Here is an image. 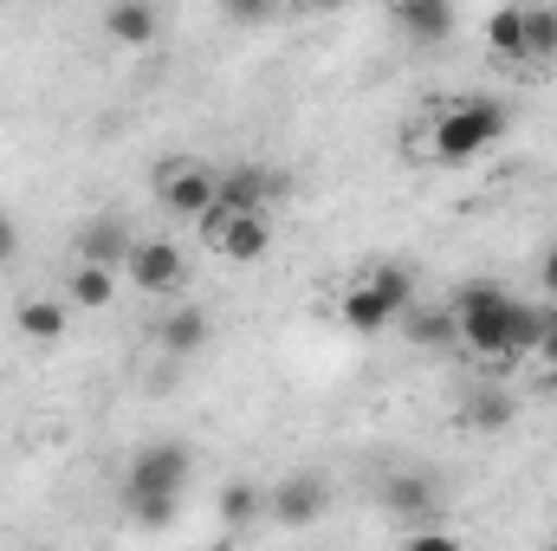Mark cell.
I'll return each instance as SVG.
<instances>
[{"instance_id": "obj_1", "label": "cell", "mask_w": 557, "mask_h": 551, "mask_svg": "<svg viewBox=\"0 0 557 551\" xmlns=\"http://www.w3.org/2000/svg\"><path fill=\"white\" fill-rule=\"evenodd\" d=\"M545 325H552V318H545L539 305H519V298L499 292V285H467V292L454 298V331H460V344L480 351V357H525V351H539Z\"/></svg>"}, {"instance_id": "obj_2", "label": "cell", "mask_w": 557, "mask_h": 551, "mask_svg": "<svg viewBox=\"0 0 557 551\" xmlns=\"http://www.w3.org/2000/svg\"><path fill=\"white\" fill-rule=\"evenodd\" d=\"M421 137L428 143H416V156H428V162H473L506 137V105L499 98H454L434 111V124Z\"/></svg>"}, {"instance_id": "obj_3", "label": "cell", "mask_w": 557, "mask_h": 551, "mask_svg": "<svg viewBox=\"0 0 557 551\" xmlns=\"http://www.w3.org/2000/svg\"><path fill=\"white\" fill-rule=\"evenodd\" d=\"M188 474H195V454H188L182 441H149V448H137V461H131V474H124L131 513H137L143 526H162V519L182 506Z\"/></svg>"}, {"instance_id": "obj_4", "label": "cell", "mask_w": 557, "mask_h": 551, "mask_svg": "<svg viewBox=\"0 0 557 551\" xmlns=\"http://www.w3.org/2000/svg\"><path fill=\"white\" fill-rule=\"evenodd\" d=\"M409 305H416V273L396 267V260H383V267H370L357 285H344L337 318H344L357 338H376V331H389Z\"/></svg>"}, {"instance_id": "obj_5", "label": "cell", "mask_w": 557, "mask_h": 551, "mask_svg": "<svg viewBox=\"0 0 557 551\" xmlns=\"http://www.w3.org/2000/svg\"><path fill=\"white\" fill-rule=\"evenodd\" d=\"M195 234H201L208 254H221V260H234V267H253V260H267V247H273L267 208H234V201H221V195L195 215Z\"/></svg>"}, {"instance_id": "obj_6", "label": "cell", "mask_w": 557, "mask_h": 551, "mask_svg": "<svg viewBox=\"0 0 557 551\" xmlns=\"http://www.w3.org/2000/svg\"><path fill=\"white\" fill-rule=\"evenodd\" d=\"M149 188H156V208H169L175 221H195L221 195V175L208 162H195V156H162L156 175H149Z\"/></svg>"}, {"instance_id": "obj_7", "label": "cell", "mask_w": 557, "mask_h": 551, "mask_svg": "<svg viewBox=\"0 0 557 551\" xmlns=\"http://www.w3.org/2000/svg\"><path fill=\"white\" fill-rule=\"evenodd\" d=\"M124 279L137 292H175L188 279V254L169 241V234H137L131 254H124Z\"/></svg>"}, {"instance_id": "obj_8", "label": "cell", "mask_w": 557, "mask_h": 551, "mask_svg": "<svg viewBox=\"0 0 557 551\" xmlns=\"http://www.w3.org/2000/svg\"><path fill=\"white\" fill-rule=\"evenodd\" d=\"M13 325H20L26 344H59L65 325H72V298L65 292H33V298L13 305Z\"/></svg>"}, {"instance_id": "obj_9", "label": "cell", "mask_w": 557, "mask_h": 551, "mask_svg": "<svg viewBox=\"0 0 557 551\" xmlns=\"http://www.w3.org/2000/svg\"><path fill=\"white\" fill-rule=\"evenodd\" d=\"M117 285H124V267L78 254V267L65 273V298H72V311H104V305L117 298Z\"/></svg>"}, {"instance_id": "obj_10", "label": "cell", "mask_w": 557, "mask_h": 551, "mask_svg": "<svg viewBox=\"0 0 557 551\" xmlns=\"http://www.w3.org/2000/svg\"><path fill=\"white\" fill-rule=\"evenodd\" d=\"M318 513H324V480L318 474L278 480L273 493H267V519H278V526H311Z\"/></svg>"}, {"instance_id": "obj_11", "label": "cell", "mask_w": 557, "mask_h": 551, "mask_svg": "<svg viewBox=\"0 0 557 551\" xmlns=\"http://www.w3.org/2000/svg\"><path fill=\"white\" fill-rule=\"evenodd\" d=\"M104 33H111L117 46H149V39H156V7H149V0H117V7L104 13Z\"/></svg>"}, {"instance_id": "obj_12", "label": "cell", "mask_w": 557, "mask_h": 551, "mask_svg": "<svg viewBox=\"0 0 557 551\" xmlns=\"http://www.w3.org/2000/svg\"><path fill=\"white\" fill-rule=\"evenodd\" d=\"M162 344H169L175 357H195V351L208 344V311H201V305H175V311L162 318Z\"/></svg>"}, {"instance_id": "obj_13", "label": "cell", "mask_w": 557, "mask_h": 551, "mask_svg": "<svg viewBox=\"0 0 557 551\" xmlns=\"http://www.w3.org/2000/svg\"><path fill=\"white\" fill-rule=\"evenodd\" d=\"M434 500H441V493H434L428 474H389V480H383V506L403 513V519H409V513H434Z\"/></svg>"}, {"instance_id": "obj_14", "label": "cell", "mask_w": 557, "mask_h": 551, "mask_svg": "<svg viewBox=\"0 0 557 551\" xmlns=\"http://www.w3.org/2000/svg\"><path fill=\"white\" fill-rule=\"evenodd\" d=\"M273 195H278V182L267 175V169H253V162L221 175V201H234V208H267Z\"/></svg>"}, {"instance_id": "obj_15", "label": "cell", "mask_w": 557, "mask_h": 551, "mask_svg": "<svg viewBox=\"0 0 557 551\" xmlns=\"http://www.w3.org/2000/svg\"><path fill=\"white\" fill-rule=\"evenodd\" d=\"M486 52L525 59V7H493L486 13Z\"/></svg>"}, {"instance_id": "obj_16", "label": "cell", "mask_w": 557, "mask_h": 551, "mask_svg": "<svg viewBox=\"0 0 557 551\" xmlns=\"http://www.w3.org/2000/svg\"><path fill=\"white\" fill-rule=\"evenodd\" d=\"M131 241H137V234H124V221H91L85 241H78V254H85V260H111V267H124Z\"/></svg>"}, {"instance_id": "obj_17", "label": "cell", "mask_w": 557, "mask_h": 551, "mask_svg": "<svg viewBox=\"0 0 557 551\" xmlns=\"http://www.w3.org/2000/svg\"><path fill=\"white\" fill-rule=\"evenodd\" d=\"M396 20H403L416 39H447V33H454V7H447V0H416V7H396Z\"/></svg>"}, {"instance_id": "obj_18", "label": "cell", "mask_w": 557, "mask_h": 551, "mask_svg": "<svg viewBox=\"0 0 557 551\" xmlns=\"http://www.w3.org/2000/svg\"><path fill=\"white\" fill-rule=\"evenodd\" d=\"M260 513H267V493H260V487H247V480L221 487V519H227V526H253Z\"/></svg>"}, {"instance_id": "obj_19", "label": "cell", "mask_w": 557, "mask_h": 551, "mask_svg": "<svg viewBox=\"0 0 557 551\" xmlns=\"http://www.w3.org/2000/svg\"><path fill=\"white\" fill-rule=\"evenodd\" d=\"M525 59H557V7H525Z\"/></svg>"}, {"instance_id": "obj_20", "label": "cell", "mask_w": 557, "mask_h": 551, "mask_svg": "<svg viewBox=\"0 0 557 551\" xmlns=\"http://www.w3.org/2000/svg\"><path fill=\"white\" fill-rule=\"evenodd\" d=\"M506 421H512V403L506 396H480L473 403V428H506Z\"/></svg>"}, {"instance_id": "obj_21", "label": "cell", "mask_w": 557, "mask_h": 551, "mask_svg": "<svg viewBox=\"0 0 557 551\" xmlns=\"http://www.w3.org/2000/svg\"><path fill=\"white\" fill-rule=\"evenodd\" d=\"M221 13H227V20H240V26H253V20H267V13H273V0H221Z\"/></svg>"}, {"instance_id": "obj_22", "label": "cell", "mask_w": 557, "mask_h": 551, "mask_svg": "<svg viewBox=\"0 0 557 551\" xmlns=\"http://www.w3.org/2000/svg\"><path fill=\"white\" fill-rule=\"evenodd\" d=\"M539 292H545V298H557V241H552V254L539 260Z\"/></svg>"}, {"instance_id": "obj_23", "label": "cell", "mask_w": 557, "mask_h": 551, "mask_svg": "<svg viewBox=\"0 0 557 551\" xmlns=\"http://www.w3.org/2000/svg\"><path fill=\"white\" fill-rule=\"evenodd\" d=\"M20 254V228H13V215H0V267Z\"/></svg>"}, {"instance_id": "obj_24", "label": "cell", "mask_w": 557, "mask_h": 551, "mask_svg": "<svg viewBox=\"0 0 557 551\" xmlns=\"http://www.w3.org/2000/svg\"><path fill=\"white\" fill-rule=\"evenodd\" d=\"M396 7H416V0H396Z\"/></svg>"}]
</instances>
